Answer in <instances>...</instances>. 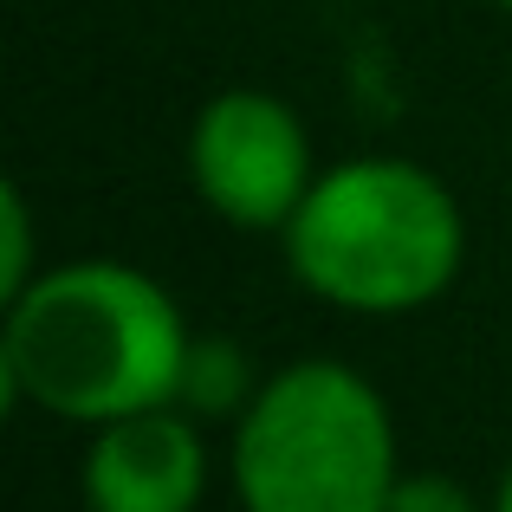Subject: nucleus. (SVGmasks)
Returning <instances> with one entry per match:
<instances>
[{
	"instance_id": "39448f33",
	"label": "nucleus",
	"mask_w": 512,
	"mask_h": 512,
	"mask_svg": "<svg viewBox=\"0 0 512 512\" xmlns=\"http://www.w3.org/2000/svg\"><path fill=\"white\" fill-rule=\"evenodd\" d=\"M201 487H208L201 435L169 402L104 422L98 448L85 454L91 512H195Z\"/></svg>"
},
{
	"instance_id": "f03ea898",
	"label": "nucleus",
	"mask_w": 512,
	"mask_h": 512,
	"mask_svg": "<svg viewBox=\"0 0 512 512\" xmlns=\"http://www.w3.org/2000/svg\"><path fill=\"white\" fill-rule=\"evenodd\" d=\"M461 208L415 163H344L305 188L286 260L344 312H415L461 273Z\"/></svg>"
},
{
	"instance_id": "423d86ee",
	"label": "nucleus",
	"mask_w": 512,
	"mask_h": 512,
	"mask_svg": "<svg viewBox=\"0 0 512 512\" xmlns=\"http://www.w3.org/2000/svg\"><path fill=\"white\" fill-rule=\"evenodd\" d=\"M175 402H188V409H201V415H227L234 402H247V363H240V350L227 344V338L188 344Z\"/></svg>"
},
{
	"instance_id": "20e7f679",
	"label": "nucleus",
	"mask_w": 512,
	"mask_h": 512,
	"mask_svg": "<svg viewBox=\"0 0 512 512\" xmlns=\"http://www.w3.org/2000/svg\"><path fill=\"white\" fill-rule=\"evenodd\" d=\"M195 188L240 227H286L312 188V143L266 91H221L188 137Z\"/></svg>"
},
{
	"instance_id": "0eeeda50",
	"label": "nucleus",
	"mask_w": 512,
	"mask_h": 512,
	"mask_svg": "<svg viewBox=\"0 0 512 512\" xmlns=\"http://www.w3.org/2000/svg\"><path fill=\"white\" fill-rule=\"evenodd\" d=\"M0 214H7V253H0V286H7V299H20L26 286H33V227H26V195L20 188H0Z\"/></svg>"
},
{
	"instance_id": "9d476101",
	"label": "nucleus",
	"mask_w": 512,
	"mask_h": 512,
	"mask_svg": "<svg viewBox=\"0 0 512 512\" xmlns=\"http://www.w3.org/2000/svg\"><path fill=\"white\" fill-rule=\"evenodd\" d=\"M500 7H512V0H500Z\"/></svg>"
},
{
	"instance_id": "7ed1b4c3",
	"label": "nucleus",
	"mask_w": 512,
	"mask_h": 512,
	"mask_svg": "<svg viewBox=\"0 0 512 512\" xmlns=\"http://www.w3.org/2000/svg\"><path fill=\"white\" fill-rule=\"evenodd\" d=\"M247 512H389L396 428L344 363H292L247 402L234 435Z\"/></svg>"
},
{
	"instance_id": "6e6552de",
	"label": "nucleus",
	"mask_w": 512,
	"mask_h": 512,
	"mask_svg": "<svg viewBox=\"0 0 512 512\" xmlns=\"http://www.w3.org/2000/svg\"><path fill=\"white\" fill-rule=\"evenodd\" d=\"M389 512H474V500L441 474H415V480H396Z\"/></svg>"
},
{
	"instance_id": "f257e3e1",
	"label": "nucleus",
	"mask_w": 512,
	"mask_h": 512,
	"mask_svg": "<svg viewBox=\"0 0 512 512\" xmlns=\"http://www.w3.org/2000/svg\"><path fill=\"white\" fill-rule=\"evenodd\" d=\"M182 312L137 266L78 260L7 299L0 370L26 402L65 422H117L163 409L182 389Z\"/></svg>"
},
{
	"instance_id": "1a4fd4ad",
	"label": "nucleus",
	"mask_w": 512,
	"mask_h": 512,
	"mask_svg": "<svg viewBox=\"0 0 512 512\" xmlns=\"http://www.w3.org/2000/svg\"><path fill=\"white\" fill-rule=\"evenodd\" d=\"M500 512H512V474H506V487H500Z\"/></svg>"
}]
</instances>
